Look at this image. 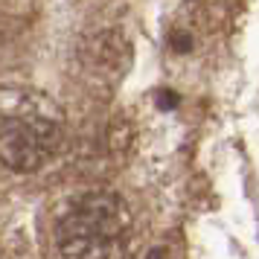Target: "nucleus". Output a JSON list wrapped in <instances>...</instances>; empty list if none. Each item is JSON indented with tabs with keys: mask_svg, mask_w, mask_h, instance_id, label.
Segmentation results:
<instances>
[{
	"mask_svg": "<svg viewBox=\"0 0 259 259\" xmlns=\"http://www.w3.org/2000/svg\"><path fill=\"white\" fill-rule=\"evenodd\" d=\"M61 125L44 96L29 91H0V166L35 172L59 152Z\"/></svg>",
	"mask_w": 259,
	"mask_h": 259,
	"instance_id": "1",
	"label": "nucleus"
},
{
	"mask_svg": "<svg viewBox=\"0 0 259 259\" xmlns=\"http://www.w3.org/2000/svg\"><path fill=\"white\" fill-rule=\"evenodd\" d=\"M128 210L114 192H84L67 204L56 224V245L64 259H111L122 245Z\"/></svg>",
	"mask_w": 259,
	"mask_h": 259,
	"instance_id": "2",
	"label": "nucleus"
},
{
	"mask_svg": "<svg viewBox=\"0 0 259 259\" xmlns=\"http://www.w3.org/2000/svg\"><path fill=\"white\" fill-rule=\"evenodd\" d=\"M189 47H192V44H189V35H181V32L172 35V50H175V53H187Z\"/></svg>",
	"mask_w": 259,
	"mask_h": 259,
	"instance_id": "3",
	"label": "nucleus"
},
{
	"mask_svg": "<svg viewBox=\"0 0 259 259\" xmlns=\"http://www.w3.org/2000/svg\"><path fill=\"white\" fill-rule=\"evenodd\" d=\"M160 105H163V108H175L178 105V96L172 94V91H163V94H160Z\"/></svg>",
	"mask_w": 259,
	"mask_h": 259,
	"instance_id": "4",
	"label": "nucleus"
},
{
	"mask_svg": "<svg viewBox=\"0 0 259 259\" xmlns=\"http://www.w3.org/2000/svg\"><path fill=\"white\" fill-rule=\"evenodd\" d=\"M149 259H163V250H160V247H154L152 253H149Z\"/></svg>",
	"mask_w": 259,
	"mask_h": 259,
	"instance_id": "5",
	"label": "nucleus"
}]
</instances>
